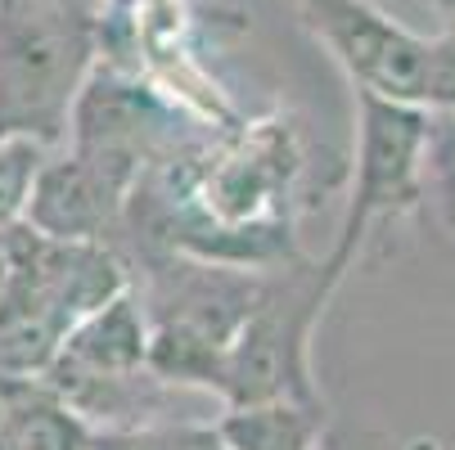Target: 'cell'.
Returning a JSON list of instances; mask_svg holds the SVG:
<instances>
[{
    "label": "cell",
    "mask_w": 455,
    "mask_h": 450,
    "mask_svg": "<svg viewBox=\"0 0 455 450\" xmlns=\"http://www.w3.org/2000/svg\"><path fill=\"white\" fill-rule=\"evenodd\" d=\"M100 23L82 0H0V140L59 145L95 68Z\"/></svg>",
    "instance_id": "cell-1"
},
{
    "label": "cell",
    "mask_w": 455,
    "mask_h": 450,
    "mask_svg": "<svg viewBox=\"0 0 455 450\" xmlns=\"http://www.w3.org/2000/svg\"><path fill=\"white\" fill-rule=\"evenodd\" d=\"M339 280L343 271H334L330 262L271 275L252 315L226 347L212 392L226 406H252V401L320 406V392L311 383V334Z\"/></svg>",
    "instance_id": "cell-2"
},
{
    "label": "cell",
    "mask_w": 455,
    "mask_h": 450,
    "mask_svg": "<svg viewBox=\"0 0 455 450\" xmlns=\"http://www.w3.org/2000/svg\"><path fill=\"white\" fill-rule=\"evenodd\" d=\"M424 140H428V108L356 91V162H352L347 212L334 252L324 257L334 271L352 266L356 248L379 221L406 217L424 203Z\"/></svg>",
    "instance_id": "cell-3"
},
{
    "label": "cell",
    "mask_w": 455,
    "mask_h": 450,
    "mask_svg": "<svg viewBox=\"0 0 455 450\" xmlns=\"http://www.w3.org/2000/svg\"><path fill=\"white\" fill-rule=\"evenodd\" d=\"M293 10L356 91L428 108L437 41L402 28L370 0H293Z\"/></svg>",
    "instance_id": "cell-4"
},
{
    "label": "cell",
    "mask_w": 455,
    "mask_h": 450,
    "mask_svg": "<svg viewBox=\"0 0 455 450\" xmlns=\"http://www.w3.org/2000/svg\"><path fill=\"white\" fill-rule=\"evenodd\" d=\"M126 199L132 189L73 149L59 158L45 154L23 208V225L59 243H113V230L126 221Z\"/></svg>",
    "instance_id": "cell-5"
},
{
    "label": "cell",
    "mask_w": 455,
    "mask_h": 450,
    "mask_svg": "<svg viewBox=\"0 0 455 450\" xmlns=\"http://www.w3.org/2000/svg\"><path fill=\"white\" fill-rule=\"evenodd\" d=\"M324 423V401H252V406H226L217 419V432L226 450H315Z\"/></svg>",
    "instance_id": "cell-6"
},
{
    "label": "cell",
    "mask_w": 455,
    "mask_h": 450,
    "mask_svg": "<svg viewBox=\"0 0 455 450\" xmlns=\"http://www.w3.org/2000/svg\"><path fill=\"white\" fill-rule=\"evenodd\" d=\"M91 450H226L217 423H136V428H108L91 437Z\"/></svg>",
    "instance_id": "cell-7"
},
{
    "label": "cell",
    "mask_w": 455,
    "mask_h": 450,
    "mask_svg": "<svg viewBox=\"0 0 455 450\" xmlns=\"http://www.w3.org/2000/svg\"><path fill=\"white\" fill-rule=\"evenodd\" d=\"M424 199L437 203V217H442L446 234L455 239V108H428Z\"/></svg>",
    "instance_id": "cell-8"
},
{
    "label": "cell",
    "mask_w": 455,
    "mask_h": 450,
    "mask_svg": "<svg viewBox=\"0 0 455 450\" xmlns=\"http://www.w3.org/2000/svg\"><path fill=\"white\" fill-rule=\"evenodd\" d=\"M45 154L50 149L36 140H0V234L23 225V208Z\"/></svg>",
    "instance_id": "cell-9"
},
{
    "label": "cell",
    "mask_w": 455,
    "mask_h": 450,
    "mask_svg": "<svg viewBox=\"0 0 455 450\" xmlns=\"http://www.w3.org/2000/svg\"><path fill=\"white\" fill-rule=\"evenodd\" d=\"M315 450H406L397 437H387L379 428H361V423H324Z\"/></svg>",
    "instance_id": "cell-10"
},
{
    "label": "cell",
    "mask_w": 455,
    "mask_h": 450,
    "mask_svg": "<svg viewBox=\"0 0 455 450\" xmlns=\"http://www.w3.org/2000/svg\"><path fill=\"white\" fill-rule=\"evenodd\" d=\"M428 108H455V32H451V36H437Z\"/></svg>",
    "instance_id": "cell-11"
},
{
    "label": "cell",
    "mask_w": 455,
    "mask_h": 450,
    "mask_svg": "<svg viewBox=\"0 0 455 450\" xmlns=\"http://www.w3.org/2000/svg\"><path fill=\"white\" fill-rule=\"evenodd\" d=\"M23 388V383H14V378H0V419H5V410H10V401H14V392Z\"/></svg>",
    "instance_id": "cell-12"
},
{
    "label": "cell",
    "mask_w": 455,
    "mask_h": 450,
    "mask_svg": "<svg viewBox=\"0 0 455 450\" xmlns=\"http://www.w3.org/2000/svg\"><path fill=\"white\" fill-rule=\"evenodd\" d=\"M433 5H437V10L446 14V19H455V0H433Z\"/></svg>",
    "instance_id": "cell-13"
},
{
    "label": "cell",
    "mask_w": 455,
    "mask_h": 450,
    "mask_svg": "<svg viewBox=\"0 0 455 450\" xmlns=\"http://www.w3.org/2000/svg\"><path fill=\"white\" fill-rule=\"evenodd\" d=\"M0 450H19V446H14V441H10L5 432H0Z\"/></svg>",
    "instance_id": "cell-14"
},
{
    "label": "cell",
    "mask_w": 455,
    "mask_h": 450,
    "mask_svg": "<svg viewBox=\"0 0 455 450\" xmlns=\"http://www.w3.org/2000/svg\"><path fill=\"white\" fill-rule=\"evenodd\" d=\"M428 450H433V446H428Z\"/></svg>",
    "instance_id": "cell-15"
}]
</instances>
